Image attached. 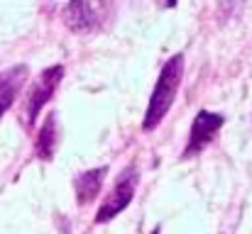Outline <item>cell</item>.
Masks as SVG:
<instances>
[{"label": "cell", "mask_w": 252, "mask_h": 234, "mask_svg": "<svg viewBox=\"0 0 252 234\" xmlns=\"http://www.w3.org/2000/svg\"><path fill=\"white\" fill-rule=\"evenodd\" d=\"M54 144H57V115H47L39 134H37V142H34V149H37V156L42 161H49L54 158Z\"/></svg>", "instance_id": "8"}, {"label": "cell", "mask_w": 252, "mask_h": 234, "mask_svg": "<svg viewBox=\"0 0 252 234\" xmlns=\"http://www.w3.org/2000/svg\"><path fill=\"white\" fill-rule=\"evenodd\" d=\"M27 76H30V69L25 64L10 66V69H5L0 74V117L12 107V103L22 93V88L27 83Z\"/></svg>", "instance_id": "6"}, {"label": "cell", "mask_w": 252, "mask_h": 234, "mask_svg": "<svg viewBox=\"0 0 252 234\" xmlns=\"http://www.w3.org/2000/svg\"><path fill=\"white\" fill-rule=\"evenodd\" d=\"M62 78H64V66L57 64V66L44 69L39 76L32 80V85H30L25 100H22V112H20V122H22L25 130H30V127L34 125V120L39 117L42 107H44V105L52 100V95L57 93Z\"/></svg>", "instance_id": "2"}, {"label": "cell", "mask_w": 252, "mask_h": 234, "mask_svg": "<svg viewBox=\"0 0 252 234\" xmlns=\"http://www.w3.org/2000/svg\"><path fill=\"white\" fill-rule=\"evenodd\" d=\"M184 54H174L167 64L162 66L159 78L155 83V90L150 95L147 110H145V120H142V132H152L162 125V120L167 117V112L174 105V98L179 93L181 78H184Z\"/></svg>", "instance_id": "1"}, {"label": "cell", "mask_w": 252, "mask_h": 234, "mask_svg": "<svg viewBox=\"0 0 252 234\" xmlns=\"http://www.w3.org/2000/svg\"><path fill=\"white\" fill-rule=\"evenodd\" d=\"M105 173H108V166H98V168L84 171L74 178V190H76V203L79 205H88L91 200L98 198V193L103 188V181H105Z\"/></svg>", "instance_id": "7"}, {"label": "cell", "mask_w": 252, "mask_h": 234, "mask_svg": "<svg viewBox=\"0 0 252 234\" xmlns=\"http://www.w3.org/2000/svg\"><path fill=\"white\" fill-rule=\"evenodd\" d=\"M223 125H225V117L220 112L201 110L193 117V125H191V132H189V142H186V147L181 152V158H193L196 154H201L213 142V137L220 132Z\"/></svg>", "instance_id": "5"}, {"label": "cell", "mask_w": 252, "mask_h": 234, "mask_svg": "<svg viewBox=\"0 0 252 234\" xmlns=\"http://www.w3.org/2000/svg\"><path fill=\"white\" fill-rule=\"evenodd\" d=\"M137 183H140V173H137V166L130 163L120 171V176L115 178L108 198L103 200V205L98 208L95 212V225H103V222H110L113 217H118L135 198V190H137Z\"/></svg>", "instance_id": "4"}, {"label": "cell", "mask_w": 252, "mask_h": 234, "mask_svg": "<svg viewBox=\"0 0 252 234\" xmlns=\"http://www.w3.org/2000/svg\"><path fill=\"white\" fill-rule=\"evenodd\" d=\"M157 5L167 10V7H176V0H157Z\"/></svg>", "instance_id": "9"}, {"label": "cell", "mask_w": 252, "mask_h": 234, "mask_svg": "<svg viewBox=\"0 0 252 234\" xmlns=\"http://www.w3.org/2000/svg\"><path fill=\"white\" fill-rule=\"evenodd\" d=\"M62 20L71 32H95L110 20V0H69Z\"/></svg>", "instance_id": "3"}]
</instances>
